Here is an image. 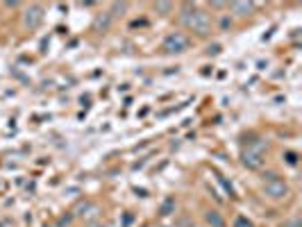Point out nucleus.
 Masks as SVG:
<instances>
[{"label":"nucleus","instance_id":"obj_8","mask_svg":"<svg viewBox=\"0 0 302 227\" xmlns=\"http://www.w3.org/2000/svg\"><path fill=\"white\" fill-rule=\"evenodd\" d=\"M155 9L162 12V14H168L170 9H173V5H170V3H157V5H155Z\"/></svg>","mask_w":302,"mask_h":227},{"label":"nucleus","instance_id":"obj_9","mask_svg":"<svg viewBox=\"0 0 302 227\" xmlns=\"http://www.w3.org/2000/svg\"><path fill=\"white\" fill-rule=\"evenodd\" d=\"M234 227H252V223L248 218H243V216H238V218L234 220Z\"/></svg>","mask_w":302,"mask_h":227},{"label":"nucleus","instance_id":"obj_12","mask_svg":"<svg viewBox=\"0 0 302 227\" xmlns=\"http://www.w3.org/2000/svg\"><path fill=\"white\" fill-rule=\"evenodd\" d=\"M207 52H209V55H218V52H221V46H212Z\"/></svg>","mask_w":302,"mask_h":227},{"label":"nucleus","instance_id":"obj_13","mask_svg":"<svg viewBox=\"0 0 302 227\" xmlns=\"http://www.w3.org/2000/svg\"><path fill=\"white\" fill-rule=\"evenodd\" d=\"M289 227H300V223L298 220H293V223H289Z\"/></svg>","mask_w":302,"mask_h":227},{"label":"nucleus","instance_id":"obj_10","mask_svg":"<svg viewBox=\"0 0 302 227\" xmlns=\"http://www.w3.org/2000/svg\"><path fill=\"white\" fill-rule=\"evenodd\" d=\"M286 161H289L291 166H295V164H298V154H295V152H286Z\"/></svg>","mask_w":302,"mask_h":227},{"label":"nucleus","instance_id":"obj_1","mask_svg":"<svg viewBox=\"0 0 302 227\" xmlns=\"http://www.w3.org/2000/svg\"><path fill=\"white\" fill-rule=\"evenodd\" d=\"M182 23L187 30L196 32L198 37H207L212 32V18L204 9H198V7H184L182 12Z\"/></svg>","mask_w":302,"mask_h":227},{"label":"nucleus","instance_id":"obj_2","mask_svg":"<svg viewBox=\"0 0 302 227\" xmlns=\"http://www.w3.org/2000/svg\"><path fill=\"white\" fill-rule=\"evenodd\" d=\"M266 150H268V146L264 141H257L252 146H248V150L243 152V164L248 168H252V171H259L266 164Z\"/></svg>","mask_w":302,"mask_h":227},{"label":"nucleus","instance_id":"obj_14","mask_svg":"<svg viewBox=\"0 0 302 227\" xmlns=\"http://www.w3.org/2000/svg\"><path fill=\"white\" fill-rule=\"evenodd\" d=\"M89 227H102L100 223H94V225H89Z\"/></svg>","mask_w":302,"mask_h":227},{"label":"nucleus","instance_id":"obj_5","mask_svg":"<svg viewBox=\"0 0 302 227\" xmlns=\"http://www.w3.org/2000/svg\"><path fill=\"white\" fill-rule=\"evenodd\" d=\"M41 21H43V9L39 7V5H32V7L25 12V27L34 30V27L41 25Z\"/></svg>","mask_w":302,"mask_h":227},{"label":"nucleus","instance_id":"obj_6","mask_svg":"<svg viewBox=\"0 0 302 227\" xmlns=\"http://www.w3.org/2000/svg\"><path fill=\"white\" fill-rule=\"evenodd\" d=\"M232 12L238 14V16H248V14L255 12V3H246V0H236L232 3Z\"/></svg>","mask_w":302,"mask_h":227},{"label":"nucleus","instance_id":"obj_4","mask_svg":"<svg viewBox=\"0 0 302 227\" xmlns=\"http://www.w3.org/2000/svg\"><path fill=\"white\" fill-rule=\"evenodd\" d=\"M264 193L270 198V200H282V198L289 196V186H286V182H282L280 177H270V180H266L264 184Z\"/></svg>","mask_w":302,"mask_h":227},{"label":"nucleus","instance_id":"obj_3","mask_svg":"<svg viewBox=\"0 0 302 227\" xmlns=\"http://www.w3.org/2000/svg\"><path fill=\"white\" fill-rule=\"evenodd\" d=\"M189 48V37L182 35V32H173L164 39V50L168 55H175V52H184Z\"/></svg>","mask_w":302,"mask_h":227},{"label":"nucleus","instance_id":"obj_11","mask_svg":"<svg viewBox=\"0 0 302 227\" xmlns=\"http://www.w3.org/2000/svg\"><path fill=\"white\" fill-rule=\"evenodd\" d=\"M173 207H175V202L173 200H166V202H164V207H162V214H168Z\"/></svg>","mask_w":302,"mask_h":227},{"label":"nucleus","instance_id":"obj_7","mask_svg":"<svg viewBox=\"0 0 302 227\" xmlns=\"http://www.w3.org/2000/svg\"><path fill=\"white\" fill-rule=\"evenodd\" d=\"M204 220H207V225H212V227H225V220H223V216L218 214V211H207V214H204Z\"/></svg>","mask_w":302,"mask_h":227}]
</instances>
